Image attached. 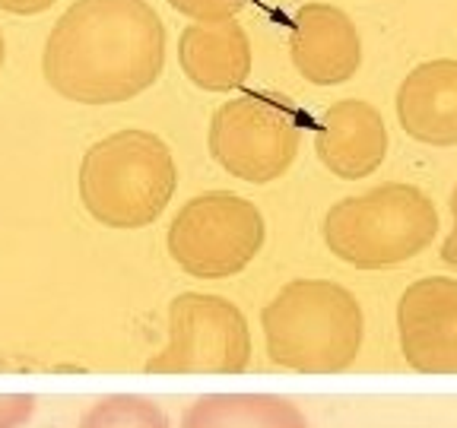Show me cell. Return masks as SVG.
Here are the masks:
<instances>
[{"instance_id": "1", "label": "cell", "mask_w": 457, "mask_h": 428, "mask_svg": "<svg viewBox=\"0 0 457 428\" xmlns=\"http://www.w3.org/2000/svg\"><path fill=\"white\" fill-rule=\"evenodd\" d=\"M165 67V26L146 0H73L42 54L45 83L79 105L137 99Z\"/></svg>"}, {"instance_id": "2", "label": "cell", "mask_w": 457, "mask_h": 428, "mask_svg": "<svg viewBox=\"0 0 457 428\" xmlns=\"http://www.w3.org/2000/svg\"><path fill=\"white\" fill-rule=\"evenodd\" d=\"M267 356L299 374H340L359 358L365 317L356 295L330 279H293L261 311Z\"/></svg>"}, {"instance_id": "3", "label": "cell", "mask_w": 457, "mask_h": 428, "mask_svg": "<svg viewBox=\"0 0 457 428\" xmlns=\"http://www.w3.org/2000/svg\"><path fill=\"white\" fill-rule=\"evenodd\" d=\"M179 187L171 150L150 130H118L79 162V200L108 228H143L162 216Z\"/></svg>"}, {"instance_id": "4", "label": "cell", "mask_w": 457, "mask_h": 428, "mask_svg": "<svg viewBox=\"0 0 457 428\" xmlns=\"http://www.w3.org/2000/svg\"><path fill=\"white\" fill-rule=\"evenodd\" d=\"M330 254L356 270L397 267L422 254L438 235V210L413 185H381L343 197L321 226Z\"/></svg>"}, {"instance_id": "5", "label": "cell", "mask_w": 457, "mask_h": 428, "mask_svg": "<svg viewBox=\"0 0 457 428\" xmlns=\"http://www.w3.org/2000/svg\"><path fill=\"white\" fill-rule=\"evenodd\" d=\"M267 226L251 200L207 191L187 200L169 226L171 260L194 279H228L261 254Z\"/></svg>"}, {"instance_id": "6", "label": "cell", "mask_w": 457, "mask_h": 428, "mask_svg": "<svg viewBox=\"0 0 457 428\" xmlns=\"http://www.w3.org/2000/svg\"><path fill=\"white\" fill-rule=\"evenodd\" d=\"M302 121L283 95L245 93L216 108L210 121V156L238 181L267 185L295 162Z\"/></svg>"}, {"instance_id": "7", "label": "cell", "mask_w": 457, "mask_h": 428, "mask_svg": "<svg viewBox=\"0 0 457 428\" xmlns=\"http://www.w3.org/2000/svg\"><path fill=\"white\" fill-rule=\"evenodd\" d=\"M248 365L245 314L222 295L181 292L169 305V342L143 368L150 374H238Z\"/></svg>"}, {"instance_id": "8", "label": "cell", "mask_w": 457, "mask_h": 428, "mask_svg": "<svg viewBox=\"0 0 457 428\" xmlns=\"http://www.w3.org/2000/svg\"><path fill=\"white\" fill-rule=\"evenodd\" d=\"M397 336L420 374H457V279L426 276L397 301Z\"/></svg>"}, {"instance_id": "9", "label": "cell", "mask_w": 457, "mask_h": 428, "mask_svg": "<svg viewBox=\"0 0 457 428\" xmlns=\"http://www.w3.org/2000/svg\"><path fill=\"white\" fill-rule=\"evenodd\" d=\"M289 54L308 83L340 86L362 67V38L340 7L305 4L289 22Z\"/></svg>"}, {"instance_id": "10", "label": "cell", "mask_w": 457, "mask_h": 428, "mask_svg": "<svg viewBox=\"0 0 457 428\" xmlns=\"http://www.w3.org/2000/svg\"><path fill=\"white\" fill-rule=\"evenodd\" d=\"M314 150L340 181H359L378 171L387 156V128L375 105L362 99L334 102L318 121Z\"/></svg>"}, {"instance_id": "11", "label": "cell", "mask_w": 457, "mask_h": 428, "mask_svg": "<svg viewBox=\"0 0 457 428\" xmlns=\"http://www.w3.org/2000/svg\"><path fill=\"white\" fill-rule=\"evenodd\" d=\"M394 105L407 136L426 146H457V61L438 57L413 67Z\"/></svg>"}, {"instance_id": "12", "label": "cell", "mask_w": 457, "mask_h": 428, "mask_svg": "<svg viewBox=\"0 0 457 428\" xmlns=\"http://www.w3.org/2000/svg\"><path fill=\"white\" fill-rule=\"evenodd\" d=\"M179 64L204 93H232L251 77V38L236 20L191 22L179 38Z\"/></svg>"}, {"instance_id": "13", "label": "cell", "mask_w": 457, "mask_h": 428, "mask_svg": "<svg viewBox=\"0 0 457 428\" xmlns=\"http://www.w3.org/2000/svg\"><path fill=\"white\" fill-rule=\"evenodd\" d=\"M181 428H308V419L279 393H207L185 409Z\"/></svg>"}, {"instance_id": "14", "label": "cell", "mask_w": 457, "mask_h": 428, "mask_svg": "<svg viewBox=\"0 0 457 428\" xmlns=\"http://www.w3.org/2000/svg\"><path fill=\"white\" fill-rule=\"evenodd\" d=\"M79 428H169V416L150 397L112 393L86 409Z\"/></svg>"}, {"instance_id": "15", "label": "cell", "mask_w": 457, "mask_h": 428, "mask_svg": "<svg viewBox=\"0 0 457 428\" xmlns=\"http://www.w3.org/2000/svg\"><path fill=\"white\" fill-rule=\"evenodd\" d=\"M248 0H169L171 10H179L181 16L194 22H226L236 20V13Z\"/></svg>"}, {"instance_id": "16", "label": "cell", "mask_w": 457, "mask_h": 428, "mask_svg": "<svg viewBox=\"0 0 457 428\" xmlns=\"http://www.w3.org/2000/svg\"><path fill=\"white\" fill-rule=\"evenodd\" d=\"M36 413L32 393H0V428H22Z\"/></svg>"}, {"instance_id": "17", "label": "cell", "mask_w": 457, "mask_h": 428, "mask_svg": "<svg viewBox=\"0 0 457 428\" xmlns=\"http://www.w3.org/2000/svg\"><path fill=\"white\" fill-rule=\"evenodd\" d=\"M54 4L57 0H0V10H7V13H20V16H36V13L51 10Z\"/></svg>"}, {"instance_id": "18", "label": "cell", "mask_w": 457, "mask_h": 428, "mask_svg": "<svg viewBox=\"0 0 457 428\" xmlns=\"http://www.w3.org/2000/svg\"><path fill=\"white\" fill-rule=\"evenodd\" d=\"M451 219L454 222H451V232L442 244V260L451 267H457V187H454V193H451Z\"/></svg>"}, {"instance_id": "19", "label": "cell", "mask_w": 457, "mask_h": 428, "mask_svg": "<svg viewBox=\"0 0 457 428\" xmlns=\"http://www.w3.org/2000/svg\"><path fill=\"white\" fill-rule=\"evenodd\" d=\"M4 57H7V48H4V32H0V67H4Z\"/></svg>"}]
</instances>
